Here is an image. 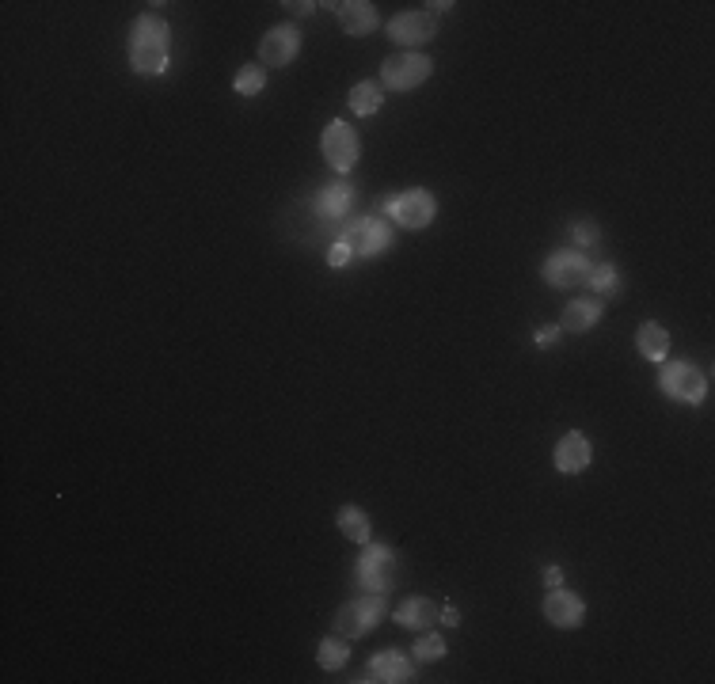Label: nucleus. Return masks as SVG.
Wrapping results in <instances>:
<instances>
[{"instance_id":"obj_17","label":"nucleus","mask_w":715,"mask_h":684,"mask_svg":"<svg viewBox=\"0 0 715 684\" xmlns=\"http://www.w3.org/2000/svg\"><path fill=\"white\" fill-rule=\"evenodd\" d=\"M335 16L347 35H369L377 27V8L369 0H343V4H335Z\"/></svg>"},{"instance_id":"obj_26","label":"nucleus","mask_w":715,"mask_h":684,"mask_svg":"<svg viewBox=\"0 0 715 684\" xmlns=\"http://www.w3.org/2000/svg\"><path fill=\"white\" fill-rule=\"evenodd\" d=\"M571 236H575V244H579V247H594V244L601 240V228H598V225H590V221H579Z\"/></svg>"},{"instance_id":"obj_9","label":"nucleus","mask_w":715,"mask_h":684,"mask_svg":"<svg viewBox=\"0 0 715 684\" xmlns=\"http://www.w3.org/2000/svg\"><path fill=\"white\" fill-rule=\"evenodd\" d=\"M392 570H396V555L388 544H366L362 559H358V582L369 589V593H388L392 589Z\"/></svg>"},{"instance_id":"obj_15","label":"nucleus","mask_w":715,"mask_h":684,"mask_svg":"<svg viewBox=\"0 0 715 684\" xmlns=\"http://www.w3.org/2000/svg\"><path fill=\"white\" fill-rule=\"evenodd\" d=\"M556 468H560L563 475H579L590 468V441H586V434L571 430V434L560 437V445H556Z\"/></svg>"},{"instance_id":"obj_8","label":"nucleus","mask_w":715,"mask_h":684,"mask_svg":"<svg viewBox=\"0 0 715 684\" xmlns=\"http://www.w3.org/2000/svg\"><path fill=\"white\" fill-rule=\"evenodd\" d=\"M590 270H594V263H590L582 251H571V247L552 251V255L544 259V266H541L544 282L556 285V289H567V285H586Z\"/></svg>"},{"instance_id":"obj_22","label":"nucleus","mask_w":715,"mask_h":684,"mask_svg":"<svg viewBox=\"0 0 715 684\" xmlns=\"http://www.w3.org/2000/svg\"><path fill=\"white\" fill-rule=\"evenodd\" d=\"M350 658V646L343 635H331V639H324L320 643V650H316V662H320V669H343Z\"/></svg>"},{"instance_id":"obj_12","label":"nucleus","mask_w":715,"mask_h":684,"mask_svg":"<svg viewBox=\"0 0 715 684\" xmlns=\"http://www.w3.org/2000/svg\"><path fill=\"white\" fill-rule=\"evenodd\" d=\"M297 54H301V31H297V27H290V23L271 27V31L263 35V42H259V57H263L271 69L290 65Z\"/></svg>"},{"instance_id":"obj_14","label":"nucleus","mask_w":715,"mask_h":684,"mask_svg":"<svg viewBox=\"0 0 715 684\" xmlns=\"http://www.w3.org/2000/svg\"><path fill=\"white\" fill-rule=\"evenodd\" d=\"M312 209H316L320 221H339V217H347L350 209H354V187L343 183V179H339V183H328V187H320Z\"/></svg>"},{"instance_id":"obj_30","label":"nucleus","mask_w":715,"mask_h":684,"mask_svg":"<svg viewBox=\"0 0 715 684\" xmlns=\"http://www.w3.org/2000/svg\"><path fill=\"white\" fill-rule=\"evenodd\" d=\"M544 582H548V586H560V582H563V570H560V567H548V570H544Z\"/></svg>"},{"instance_id":"obj_18","label":"nucleus","mask_w":715,"mask_h":684,"mask_svg":"<svg viewBox=\"0 0 715 684\" xmlns=\"http://www.w3.org/2000/svg\"><path fill=\"white\" fill-rule=\"evenodd\" d=\"M438 612H442V608L434 605V601H426V597H407L404 605L396 608L392 620L400 627H407V631H426V627L438 620Z\"/></svg>"},{"instance_id":"obj_20","label":"nucleus","mask_w":715,"mask_h":684,"mask_svg":"<svg viewBox=\"0 0 715 684\" xmlns=\"http://www.w3.org/2000/svg\"><path fill=\"white\" fill-rule=\"evenodd\" d=\"M350 111L369 118V114L381 111V103H385V92H381V84H373V80H358L354 88H350Z\"/></svg>"},{"instance_id":"obj_19","label":"nucleus","mask_w":715,"mask_h":684,"mask_svg":"<svg viewBox=\"0 0 715 684\" xmlns=\"http://www.w3.org/2000/svg\"><path fill=\"white\" fill-rule=\"evenodd\" d=\"M636 346H639V354L647 361H666V354H670V331L662 327V323H655V320H647V323H639V331H636Z\"/></svg>"},{"instance_id":"obj_23","label":"nucleus","mask_w":715,"mask_h":684,"mask_svg":"<svg viewBox=\"0 0 715 684\" xmlns=\"http://www.w3.org/2000/svg\"><path fill=\"white\" fill-rule=\"evenodd\" d=\"M263 88H267V73L259 65H244L236 73V80H232V92L236 95H259Z\"/></svg>"},{"instance_id":"obj_10","label":"nucleus","mask_w":715,"mask_h":684,"mask_svg":"<svg viewBox=\"0 0 715 684\" xmlns=\"http://www.w3.org/2000/svg\"><path fill=\"white\" fill-rule=\"evenodd\" d=\"M544 616H548V624L552 627L571 631V627H579L582 620H586V601H582L579 593H571V589L552 586L548 589V597H544Z\"/></svg>"},{"instance_id":"obj_28","label":"nucleus","mask_w":715,"mask_h":684,"mask_svg":"<svg viewBox=\"0 0 715 684\" xmlns=\"http://www.w3.org/2000/svg\"><path fill=\"white\" fill-rule=\"evenodd\" d=\"M350 263V247L343 244V240H335V244L328 247V266H335V270H343V266Z\"/></svg>"},{"instance_id":"obj_11","label":"nucleus","mask_w":715,"mask_h":684,"mask_svg":"<svg viewBox=\"0 0 715 684\" xmlns=\"http://www.w3.org/2000/svg\"><path fill=\"white\" fill-rule=\"evenodd\" d=\"M434 31H438V19L430 12H400L388 19V38L400 46H423L434 38Z\"/></svg>"},{"instance_id":"obj_31","label":"nucleus","mask_w":715,"mask_h":684,"mask_svg":"<svg viewBox=\"0 0 715 684\" xmlns=\"http://www.w3.org/2000/svg\"><path fill=\"white\" fill-rule=\"evenodd\" d=\"M286 8H290V12H297V16H309L312 8H316V4H309V0H301V4H286Z\"/></svg>"},{"instance_id":"obj_29","label":"nucleus","mask_w":715,"mask_h":684,"mask_svg":"<svg viewBox=\"0 0 715 684\" xmlns=\"http://www.w3.org/2000/svg\"><path fill=\"white\" fill-rule=\"evenodd\" d=\"M438 620H442V624H449V627H457V624H461V612H457L453 605H445L442 612H438Z\"/></svg>"},{"instance_id":"obj_7","label":"nucleus","mask_w":715,"mask_h":684,"mask_svg":"<svg viewBox=\"0 0 715 684\" xmlns=\"http://www.w3.org/2000/svg\"><path fill=\"white\" fill-rule=\"evenodd\" d=\"M320 152H324V160L339 175H347L358 164V156H362V141H358V133L350 130L347 122H331L324 137H320Z\"/></svg>"},{"instance_id":"obj_13","label":"nucleus","mask_w":715,"mask_h":684,"mask_svg":"<svg viewBox=\"0 0 715 684\" xmlns=\"http://www.w3.org/2000/svg\"><path fill=\"white\" fill-rule=\"evenodd\" d=\"M415 677V665L407 654L400 650H381V654H373L366 665V677H358V681H385V684H404Z\"/></svg>"},{"instance_id":"obj_1","label":"nucleus","mask_w":715,"mask_h":684,"mask_svg":"<svg viewBox=\"0 0 715 684\" xmlns=\"http://www.w3.org/2000/svg\"><path fill=\"white\" fill-rule=\"evenodd\" d=\"M130 65L137 73H164L168 69V57H172V27L168 19L160 16H137L130 27Z\"/></svg>"},{"instance_id":"obj_2","label":"nucleus","mask_w":715,"mask_h":684,"mask_svg":"<svg viewBox=\"0 0 715 684\" xmlns=\"http://www.w3.org/2000/svg\"><path fill=\"white\" fill-rule=\"evenodd\" d=\"M658 388L677 403H704L708 396V377L696 369L693 361H666L658 373Z\"/></svg>"},{"instance_id":"obj_24","label":"nucleus","mask_w":715,"mask_h":684,"mask_svg":"<svg viewBox=\"0 0 715 684\" xmlns=\"http://www.w3.org/2000/svg\"><path fill=\"white\" fill-rule=\"evenodd\" d=\"M617 282H620V274L613 263H594L590 278H586V285L598 289V293H617Z\"/></svg>"},{"instance_id":"obj_16","label":"nucleus","mask_w":715,"mask_h":684,"mask_svg":"<svg viewBox=\"0 0 715 684\" xmlns=\"http://www.w3.org/2000/svg\"><path fill=\"white\" fill-rule=\"evenodd\" d=\"M601 316H605V304L594 301V297H579V301H571L563 308L560 316V331H571V335H582V331H590V327H598Z\"/></svg>"},{"instance_id":"obj_25","label":"nucleus","mask_w":715,"mask_h":684,"mask_svg":"<svg viewBox=\"0 0 715 684\" xmlns=\"http://www.w3.org/2000/svg\"><path fill=\"white\" fill-rule=\"evenodd\" d=\"M415 658H419V662H442L445 658V639L442 635H419V643H415Z\"/></svg>"},{"instance_id":"obj_3","label":"nucleus","mask_w":715,"mask_h":684,"mask_svg":"<svg viewBox=\"0 0 715 684\" xmlns=\"http://www.w3.org/2000/svg\"><path fill=\"white\" fill-rule=\"evenodd\" d=\"M385 608H388L385 593H366L358 601H347V605L339 608V616H335V631L343 639H362V635H369L373 627L381 624Z\"/></svg>"},{"instance_id":"obj_21","label":"nucleus","mask_w":715,"mask_h":684,"mask_svg":"<svg viewBox=\"0 0 715 684\" xmlns=\"http://www.w3.org/2000/svg\"><path fill=\"white\" fill-rule=\"evenodd\" d=\"M339 532H343L347 540H354V544H369V532H373L369 513L358 510V506H343V510H339Z\"/></svg>"},{"instance_id":"obj_4","label":"nucleus","mask_w":715,"mask_h":684,"mask_svg":"<svg viewBox=\"0 0 715 684\" xmlns=\"http://www.w3.org/2000/svg\"><path fill=\"white\" fill-rule=\"evenodd\" d=\"M430 73H434V61L415 54V50L385 57V65H381V80H385L392 92H411V88H419L423 80H430Z\"/></svg>"},{"instance_id":"obj_6","label":"nucleus","mask_w":715,"mask_h":684,"mask_svg":"<svg viewBox=\"0 0 715 684\" xmlns=\"http://www.w3.org/2000/svg\"><path fill=\"white\" fill-rule=\"evenodd\" d=\"M339 240L350 247V255H362V259H373L392 247V228L381 221V217H362L339 232Z\"/></svg>"},{"instance_id":"obj_27","label":"nucleus","mask_w":715,"mask_h":684,"mask_svg":"<svg viewBox=\"0 0 715 684\" xmlns=\"http://www.w3.org/2000/svg\"><path fill=\"white\" fill-rule=\"evenodd\" d=\"M563 331H560V323H548V327H537L533 331V342L541 346V350H548V346H556V339H560Z\"/></svg>"},{"instance_id":"obj_5","label":"nucleus","mask_w":715,"mask_h":684,"mask_svg":"<svg viewBox=\"0 0 715 684\" xmlns=\"http://www.w3.org/2000/svg\"><path fill=\"white\" fill-rule=\"evenodd\" d=\"M385 213L396 221V225H404V228H426L430 221H434V213H438V202H434V194H430V190L415 187V190L396 194V198H388Z\"/></svg>"}]
</instances>
